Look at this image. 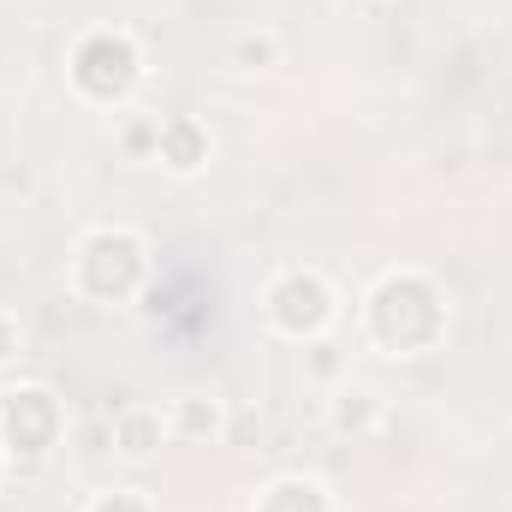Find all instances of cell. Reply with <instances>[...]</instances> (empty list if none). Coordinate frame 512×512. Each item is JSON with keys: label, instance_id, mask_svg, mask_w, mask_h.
<instances>
[{"label": "cell", "instance_id": "7a4b0ae2", "mask_svg": "<svg viewBox=\"0 0 512 512\" xmlns=\"http://www.w3.org/2000/svg\"><path fill=\"white\" fill-rule=\"evenodd\" d=\"M161 149H167V161H173L179 173H191V167L203 161V143H197V131L191 126H167L161 131Z\"/></svg>", "mask_w": 512, "mask_h": 512}, {"label": "cell", "instance_id": "5b68a950", "mask_svg": "<svg viewBox=\"0 0 512 512\" xmlns=\"http://www.w3.org/2000/svg\"><path fill=\"white\" fill-rule=\"evenodd\" d=\"M155 435H161V417H126L120 423V447H126L131 459H143L155 447Z\"/></svg>", "mask_w": 512, "mask_h": 512}, {"label": "cell", "instance_id": "277c9868", "mask_svg": "<svg viewBox=\"0 0 512 512\" xmlns=\"http://www.w3.org/2000/svg\"><path fill=\"white\" fill-rule=\"evenodd\" d=\"M173 423H179V435H215V429H221V411L203 405V399H185Z\"/></svg>", "mask_w": 512, "mask_h": 512}, {"label": "cell", "instance_id": "6da1fadb", "mask_svg": "<svg viewBox=\"0 0 512 512\" xmlns=\"http://www.w3.org/2000/svg\"><path fill=\"white\" fill-rule=\"evenodd\" d=\"M233 66H239V72H262V66H274V36H268V30H245V36L233 42Z\"/></svg>", "mask_w": 512, "mask_h": 512}, {"label": "cell", "instance_id": "3957f363", "mask_svg": "<svg viewBox=\"0 0 512 512\" xmlns=\"http://www.w3.org/2000/svg\"><path fill=\"white\" fill-rule=\"evenodd\" d=\"M370 417H376V393H364V387L358 393H340V405H334V423L340 429H364Z\"/></svg>", "mask_w": 512, "mask_h": 512}, {"label": "cell", "instance_id": "8992f818", "mask_svg": "<svg viewBox=\"0 0 512 512\" xmlns=\"http://www.w3.org/2000/svg\"><path fill=\"white\" fill-rule=\"evenodd\" d=\"M6 352H12V328H0V358H6Z\"/></svg>", "mask_w": 512, "mask_h": 512}]
</instances>
